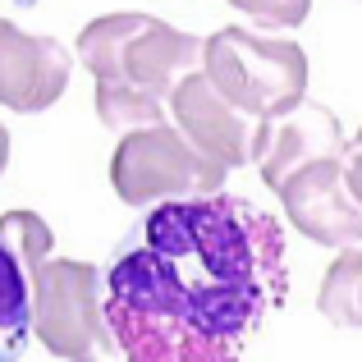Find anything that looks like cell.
I'll use <instances>...</instances> for the list:
<instances>
[{"label": "cell", "instance_id": "obj_1", "mask_svg": "<svg viewBox=\"0 0 362 362\" xmlns=\"http://www.w3.org/2000/svg\"><path fill=\"white\" fill-rule=\"evenodd\" d=\"M284 293L280 221L230 193L156 206L106 266V321L124 362H243Z\"/></svg>", "mask_w": 362, "mask_h": 362}, {"label": "cell", "instance_id": "obj_2", "mask_svg": "<svg viewBox=\"0 0 362 362\" xmlns=\"http://www.w3.org/2000/svg\"><path fill=\"white\" fill-rule=\"evenodd\" d=\"M206 37L179 33L151 14H106L78 33V64L97 78V115L115 133L170 124V97L202 69Z\"/></svg>", "mask_w": 362, "mask_h": 362}, {"label": "cell", "instance_id": "obj_3", "mask_svg": "<svg viewBox=\"0 0 362 362\" xmlns=\"http://www.w3.org/2000/svg\"><path fill=\"white\" fill-rule=\"evenodd\" d=\"M202 74L230 106L271 124L308 101V55L289 37H262L247 28H221L206 37Z\"/></svg>", "mask_w": 362, "mask_h": 362}, {"label": "cell", "instance_id": "obj_4", "mask_svg": "<svg viewBox=\"0 0 362 362\" xmlns=\"http://www.w3.org/2000/svg\"><path fill=\"white\" fill-rule=\"evenodd\" d=\"M33 335L69 362H124L106 321V275L92 262L51 257L33 271Z\"/></svg>", "mask_w": 362, "mask_h": 362}, {"label": "cell", "instance_id": "obj_5", "mask_svg": "<svg viewBox=\"0 0 362 362\" xmlns=\"http://www.w3.org/2000/svg\"><path fill=\"white\" fill-rule=\"evenodd\" d=\"M225 175L216 160H206L175 124L124 133L110 156V188L124 206H165L216 197L225 188Z\"/></svg>", "mask_w": 362, "mask_h": 362}, {"label": "cell", "instance_id": "obj_6", "mask_svg": "<svg viewBox=\"0 0 362 362\" xmlns=\"http://www.w3.org/2000/svg\"><path fill=\"white\" fill-rule=\"evenodd\" d=\"M170 124L202 151L206 160H216L221 170H239V165H257V147H262V119L243 115L239 106L221 97L206 83V74H188L170 97Z\"/></svg>", "mask_w": 362, "mask_h": 362}, {"label": "cell", "instance_id": "obj_7", "mask_svg": "<svg viewBox=\"0 0 362 362\" xmlns=\"http://www.w3.org/2000/svg\"><path fill=\"white\" fill-rule=\"evenodd\" d=\"M284 216L293 221V230L308 234L321 247H354L362 243V206L344 184V156L317 160V165L298 170L293 179H284L275 188Z\"/></svg>", "mask_w": 362, "mask_h": 362}, {"label": "cell", "instance_id": "obj_8", "mask_svg": "<svg viewBox=\"0 0 362 362\" xmlns=\"http://www.w3.org/2000/svg\"><path fill=\"white\" fill-rule=\"evenodd\" d=\"M69 55L55 37L23 33L18 23L0 18V106L18 115L55 106L69 88Z\"/></svg>", "mask_w": 362, "mask_h": 362}, {"label": "cell", "instance_id": "obj_9", "mask_svg": "<svg viewBox=\"0 0 362 362\" xmlns=\"http://www.w3.org/2000/svg\"><path fill=\"white\" fill-rule=\"evenodd\" d=\"M349 138L344 129H339V119L330 115L326 106H317V101H303L298 110H289V115L271 119L262 129V147H257V170H262V184L280 188L284 179H293L298 170L317 165V160H335L344 156Z\"/></svg>", "mask_w": 362, "mask_h": 362}, {"label": "cell", "instance_id": "obj_10", "mask_svg": "<svg viewBox=\"0 0 362 362\" xmlns=\"http://www.w3.org/2000/svg\"><path fill=\"white\" fill-rule=\"evenodd\" d=\"M33 339V284L0 247V362H18Z\"/></svg>", "mask_w": 362, "mask_h": 362}, {"label": "cell", "instance_id": "obj_11", "mask_svg": "<svg viewBox=\"0 0 362 362\" xmlns=\"http://www.w3.org/2000/svg\"><path fill=\"white\" fill-rule=\"evenodd\" d=\"M317 308L335 326H358L362 330V247H349L321 275Z\"/></svg>", "mask_w": 362, "mask_h": 362}, {"label": "cell", "instance_id": "obj_12", "mask_svg": "<svg viewBox=\"0 0 362 362\" xmlns=\"http://www.w3.org/2000/svg\"><path fill=\"white\" fill-rule=\"evenodd\" d=\"M0 247H5L9 257L18 262V271L33 280V271L42 262H51V252H55V234H51V225L42 221L37 211H5L0 216Z\"/></svg>", "mask_w": 362, "mask_h": 362}, {"label": "cell", "instance_id": "obj_13", "mask_svg": "<svg viewBox=\"0 0 362 362\" xmlns=\"http://www.w3.org/2000/svg\"><path fill=\"white\" fill-rule=\"evenodd\" d=\"M344 184H349V193H354L358 206H362V129L349 138V147H344Z\"/></svg>", "mask_w": 362, "mask_h": 362}, {"label": "cell", "instance_id": "obj_14", "mask_svg": "<svg viewBox=\"0 0 362 362\" xmlns=\"http://www.w3.org/2000/svg\"><path fill=\"white\" fill-rule=\"evenodd\" d=\"M247 14H266V18H289V23H298L303 14H308V5H289V9H266V5H243Z\"/></svg>", "mask_w": 362, "mask_h": 362}, {"label": "cell", "instance_id": "obj_15", "mask_svg": "<svg viewBox=\"0 0 362 362\" xmlns=\"http://www.w3.org/2000/svg\"><path fill=\"white\" fill-rule=\"evenodd\" d=\"M5 165H9V133H5V124H0V175H5Z\"/></svg>", "mask_w": 362, "mask_h": 362}]
</instances>
